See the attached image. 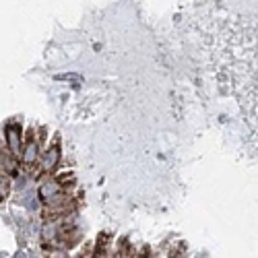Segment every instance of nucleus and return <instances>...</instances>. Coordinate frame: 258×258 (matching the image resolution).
<instances>
[{
	"instance_id": "7ed1b4c3",
	"label": "nucleus",
	"mask_w": 258,
	"mask_h": 258,
	"mask_svg": "<svg viewBox=\"0 0 258 258\" xmlns=\"http://www.w3.org/2000/svg\"><path fill=\"white\" fill-rule=\"evenodd\" d=\"M4 147L11 151L15 157L21 155L23 147V128L19 122H6L4 124Z\"/></svg>"
},
{
	"instance_id": "20e7f679",
	"label": "nucleus",
	"mask_w": 258,
	"mask_h": 258,
	"mask_svg": "<svg viewBox=\"0 0 258 258\" xmlns=\"http://www.w3.org/2000/svg\"><path fill=\"white\" fill-rule=\"evenodd\" d=\"M0 169H2L4 174H8L11 178H15L21 171L19 157H15V155L8 151L4 145H0Z\"/></svg>"
},
{
	"instance_id": "f03ea898",
	"label": "nucleus",
	"mask_w": 258,
	"mask_h": 258,
	"mask_svg": "<svg viewBox=\"0 0 258 258\" xmlns=\"http://www.w3.org/2000/svg\"><path fill=\"white\" fill-rule=\"evenodd\" d=\"M60 155H62V151H60L58 139L52 143L48 149H41L39 161L36 166V167H39V174H54V169L58 167V163H60Z\"/></svg>"
},
{
	"instance_id": "f257e3e1",
	"label": "nucleus",
	"mask_w": 258,
	"mask_h": 258,
	"mask_svg": "<svg viewBox=\"0 0 258 258\" xmlns=\"http://www.w3.org/2000/svg\"><path fill=\"white\" fill-rule=\"evenodd\" d=\"M41 145H44V139H39L36 134V128H29V132L23 136V147L19 155L21 166H25L27 169H33L37 166L39 155H41Z\"/></svg>"
},
{
	"instance_id": "0eeeda50",
	"label": "nucleus",
	"mask_w": 258,
	"mask_h": 258,
	"mask_svg": "<svg viewBox=\"0 0 258 258\" xmlns=\"http://www.w3.org/2000/svg\"><path fill=\"white\" fill-rule=\"evenodd\" d=\"M4 199V194H2V190H0V201H2Z\"/></svg>"
},
{
	"instance_id": "423d86ee",
	"label": "nucleus",
	"mask_w": 258,
	"mask_h": 258,
	"mask_svg": "<svg viewBox=\"0 0 258 258\" xmlns=\"http://www.w3.org/2000/svg\"><path fill=\"white\" fill-rule=\"evenodd\" d=\"M54 180H56V182H58L60 186L64 188V190H68V184H73V182H74V174H73V171H66V174L56 176Z\"/></svg>"
},
{
	"instance_id": "39448f33",
	"label": "nucleus",
	"mask_w": 258,
	"mask_h": 258,
	"mask_svg": "<svg viewBox=\"0 0 258 258\" xmlns=\"http://www.w3.org/2000/svg\"><path fill=\"white\" fill-rule=\"evenodd\" d=\"M60 192H64V188L60 186L54 178H48L37 188V199H39V203H46L50 199H54V196H58Z\"/></svg>"
}]
</instances>
